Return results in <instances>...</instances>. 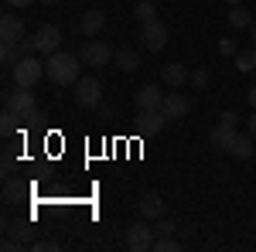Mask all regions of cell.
I'll return each mask as SVG.
<instances>
[{
	"mask_svg": "<svg viewBox=\"0 0 256 252\" xmlns=\"http://www.w3.org/2000/svg\"><path fill=\"white\" fill-rule=\"evenodd\" d=\"M0 58H4L7 68H14V65L24 58V55H20V44L18 41H4V44H0Z\"/></svg>",
	"mask_w": 256,
	"mask_h": 252,
	"instance_id": "obj_20",
	"label": "cell"
},
{
	"mask_svg": "<svg viewBox=\"0 0 256 252\" xmlns=\"http://www.w3.org/2000/svg\"><path fill=\"white\" fill-rule=\"evenodd\" d=\"M31 249L34 252H55L58 246H55V242H31Z\"/></svg>",
	"mask_w": 256,
	"mask_h": 252,
	"instance_id": "obj_28",
	"label": "cell"
},
{
	"mask_svg": "<svg viewBox=\"0 0 256 252\" xmlns=\"http://www.w3.org/2000/svg\"><path fill=\"white\" fill-rule=\"evenodd\" d=\"M160 215H164V198L160 194H144L140 198V218H147V222H158Z\"/></svg>",
	"mask_w": 256,
	"mask_h": 252,
	"instance_id": "obj_14",
	"label": "cell"
},
{
	"mask_svg": "<svg viewBox=\"0 0 256 252\" xmlns=\"http://www.w3.org/2000/svg\"><path fill=\"white\" fill-rule=\"evenodd\" d=\"M76 27H79L82 38H99V34H102V27H106V14H102V10H86Z\"/></svg>",
	"mask_w": 256,
	"mask_h": 252,
	"instance_id": "obj_11",
	"label": "cell"
},
{
	"mask_svg": "<svg viewBox=\"0 0 256 252\" xmlns=\"http://www.w3.org/2000/svg\"><path fill=\"white\" fill-rule=\"evenodd\" d=\"M134 17H137L140 24L154 20V17H158V3H154V0H140L137 7H134Z\"/></svg>",
	"mask_w": 256,
	"mask_h": 252,
	"instance_id": "obj_21",
	"label": "cell"
},
{
	"mask_svg": "<svg viewBox=\"0 0 256 252\" xmlns=\"http://www.w3.org/2000/svg\"><path fill=\"white\" fill-rule=\"evenodd\" d=\"M158 235H174L178 232V225L171 222V218H158V229H154Z\"/></svg>",
	"mask_w": 256,
	"mask_h": 252,
	"instance_id": "obj_27",
	"label": "cell"
},
{
	"mask_svg": "<svg viewBox=\"0 0 256 252\" xmlns=\"http://www.w3.org/2000/svg\"><path fill=\"white\" fill-rule=\"evenodd\" d=\"M41 3H58V0H41Z\"/></svg>",
	"mask_w": 256,
	"mask_h": 252,
	"instance_id": "obj_36",
	"label": "cell"
},
{
	"mask_svg": "<svg viewBox=\"0 0 256 252\" xmlns=\"http://www.w3.org/2000/svg\"><path fill=\"white\" fill-rule=\"evenodd\" d=\"M154 252H178V242L171 235H158L154 239Z\"/></svg>",
	"mask_w": 256,
	"mask_h": 252,
	"instance_id": "obj_25",
	"label": "cell"
},
{
	"mask_svg": "<svg viewBox=\"0 0 256 252\" xmlns=\"http://www.w3.org/2000/svg\"><path fill=\"white\" fill-rule=\"evenodd\" d=\"M4 106L7 109H14L20 119H28V123H34V119H41V109H38V96L31 92V89H14V92H7L4 96Z\"/></svg>",
	"mask_w": 256,
	"mask_h": 252,
	"instance_id": "obj_2",
	"label": "cell"
},
{
	"mask_svg": "<svg viewBox=\"0 0 256 252\" xmlns=\"http://www.w3.org/2000/svg\"><path fill=\"white\" fill-rule=\"evenodd\" d=\"M246 99H250V106H253V109H256V85H253V89H250V96H246Z\"/></svg>",
	"mask_w": 256,
	"mask_h": 252,
	"instance_id": "obj_32",
	"label": "cell"
},
{
	"mask_svg": "<svg viewBox=\"0 0 256 252\" xmlns=\"http://www.w3.org/2000/svg\"><path fill=\"white\" fill-rule=\"evenodd\" d=\"M82 58H76V55H68V51H55V55H48V61H44V72H48V78L55 82V85H76L79 82V65Z\"/></svg>",
	"mask_w": 256,
	"mask_h": 252,
	"instance_id": "obj_1",
	"label": "cell"
},
{
	"mask_svg": "<svg viewBox=\"0 0 256 252\" xmlns=\"http://www.w3.org/2000/svg\"><path fill=\"white\" fill-rule=\"evenodd\" d=\"M76 102L86 106V109H96L99 102H102V85H99V78H79V82H76Z\"/></svg>",
	"mask_w": 256,
	"mask_h": 252,
	"instance_id": "obj_7",
	"label": "cell"
},
{
	"mask_svg": "<svg viewBox=\"0 0 256 252\" xmlns=\"http://www.w3.org/2000/svg\"><path fill=\"white\" fill-rule=\"evenodd\" d=\"M140 41H144V48L147 51H160L164 44H168V24L164 20H147V24H140Z\"/></svg>",
	"mask_w": 256,
	"mask_h": 252,
	"instance_id": "obj_6",
	"label": "cell"
},
{
	"mask_svg": "<svg viewBox=\"0 0 256 252\" xmlns=\"http://www.w3.org/2000/svg\"><path fill=\"white\" fill-rule=\"evenodd\" d=\"M154 239H158V232L147 225V218H144V222H134V225L126 229V249L130 252H147V249H154Z\"/></svg>",
	"mask_w": 256,
	"mask_h": 252,
	"instance_id": "obj_5",
	"label": "cell"
},
{
	"mask_svg": "<svg viewBox=\"0 0 256 252\" xmlns=\"http://www.w3.org/2000/svg\"><path fill=\"white\" fill-rule=\"evenodd\" d=\"M18 113L14 109H4V116H0V130H4V136H10L14 130H18Z\"/></svg>",
	"mask_w": 256,
	"mask_h": 252,
	"instance_id": "obj_24",
	"label": "cell"
},
{
	"mask_svg": "<svg viewBox=\"0 0 256 252\" xmlns=\"http://www.w3.org/2000/svg\"><path fill=\"white\" fill-rule=\"evenodd\" d=\"M192 96H184V92H164V102H160V109H164V116L168 119H184L192 113Z\"/></svg>",
	"mask_w": 256,
	"mask_h": 252,
	"instance_id": "obj_8",
	"label": "cell"
},
{
	"mask_svg": "<svg viewBox=\"0 0 256 252\" xmlns=\"http://www.w3.org/2000/svg\"><path fill=\"white\" fill-rule=\"evenodd\" d=\"M250 38H253V44H256V20L250 24Z\"/></svg>",
	"mask_w": 256,
	"mask_h": 252,
	"instance_id": "obj_34",
	"label": "cell"
},
{
	"mask_svg": "<svg viewBox=\"0 0 256 252\" xmlns=\"http://www.w3.org/2000/svg\"><path fill=\"white\" fill-rule=\"evenodd\" d=\"M164 102V92L158 85H140L137 89V109H160Z\"/></svg>",
	"mask_w": 256,
	"mask_h": 252,
	"instance_id": "obj_15",
	"label": "cell"
},
{
	"mask_svg": "<svg viewBox=\"0 0 256 252\" xmlns=\"http://www.w3.org/2000/svg\"><path fill=\"white\" fill-rule=\"evenodd\" d=\"M164 123H168L164 109H140V113H137V133H144V136L160 133V130H164Z\"/></svg>",
	"mask_w": 256,
	"mask_h": 252,
	"instance_id": "obj_9",
	"label": "cell"
},
{
	"mask_svg": "<svg viewBox=\"0 0 256 252\" xmlns=\"http://www.w3.org/2000/svg\"><path fill=\"white\" fill-rule=\"evenodd\" d=\"M20 198H24V184H20V181H7V184H4V201H7V205H18Z\"/></svg>",
	"mask_w": 256,
	"mask_h": 252,
	"instance_id": "obj_23",
	"label": "cell"
},
{
	"mask_svg": "<svg viewBox=\"0 0 256 252\" xmlns=\"http://www.w3.org/2000/svg\"><path fill=\"white\" fill-rule=\"evenodd\" d=\"M218 51H222V55H236V44H232V41H218Z\"/></svg>",
	"mask_w": 256,
	"mask_h": 252,
	"instance_id": "obj_29",
	"label": "cell"
},
{
	"mask_svg": "<svg viewBox=\"0 0 256 252\" xmlns=\"http://www.w3.org/2000/svg\"><path fill=\"white\" fill-rule=\"evenodd\" d=\"M113 61H116L120 72H137V68H140V55H137V51H130V48H120Z\"/></svg>",
	"mask_w": 256,
	"mask_h": 252,
	"instance_id": "obj_18",
	"label": "cell"
},
{
	"mask_svg": "<svg viewBox=\"0 0 256 252\" xmlns=\"http://www.w3.org/2000/svg\"><path fill=\"white\" fill-rule=\"evenodd\" d=\"M229 24H232L236 31H250V24H253V14H250V10H242V3H236V7L229 10Z\"/></svg>",
	"mask_w": 256,
	"mask_h": 252,
	"instance_id": "obj_19",
	"label": "cell"
},
{
	"mask_svg": "<svg viewBox=\"0 0 256 252\" xmlns=\"http://www.w3.org/2000/svg\"><path fill=\"white\" fill-rule=\"evenodd\" d=\"M79 58H82V65H89V68H102V65H110V61L116 58V51H113L106 41L89 38V41L79 48Z\"/></svg>",
	"mask_w": 256,
	"mask_h": 252,
	"instance_id": "obj_4",
	"label": "cell"
},
{
	"mask_svg": "<svg viewBox=\"0 0 256 252\" xmlns=\"http://www.w3.org/2000/svg\"><path fill=\"white\" fill-rule=\"evenodd\" d=\"M229 154L236 157V160H250V157L256 154V136H253V133H250V136L236 133V140H232V147H229Z\"/></svg>",
	"mask_w": 256,
	"mask_h": 252,
	"instance_id": "obj_17",
	"label": "cell"
},
{
	"mask_svg": "<svg viewBox=\"0 0 256 252\" xmlns=\"http://www.w3.org/2000/svg\"><path fill=\"white\" fill-rule=\"evenodd\" d=\"M236 68L239 72H253L256 68V44L246 48V51H236Z\"/></svg>",
	"mask_w": 256,
	"mask_h": 252,
	"instance_id": "obj_22",
	"label": "cell"
},
{
	"mask_svg": "<svg viewBox=\"0 0 256 252\" xmlns=\"http://www.w3.org/2000/svg\"><path fill=\"white\" fill-rule=\"evenodd\" d=\"M10 75H14V85H20V89H34V85H38L48 72H44V61H41V58L24 55V58L10 68Z\"/></svg>",
	"mask_w": 256,
	"mask_h": 252,
	"instance_id": "obj_3",
	"label": "cell"
},
{
	"mask_svg": "<svg viewBox=\"0 0 256 252\" xmlns=\"http://www.w3.org/2000/svg\"><path fill=\"white\" fill-rule=\"evenodd\" d=\"M218 119H222V123H232V126H236V113H232V109H226V113H222V116H218Z\"/></svg>",
	"mask_w": 256,
	"mask_h": 252,
	"instance_id": "obj_30",
	"label": "cell"
},
{
	"mask_svg": "<svg viewBox=\"0 0 256 252\" xmlns=\"http://www.w3.org/2000/svg\"><path fill=\"white\" fill-rule=\"evenodd\" d=\"M28 3H34V0H7V7H28Z\"/></svg>",
	"mask_w": 256,
	"mask_h": 252,
	"instance_id": "obj_31",
	"label": "cell"
},
{
	"mask_svg": "<svg viewBox=\"0 0 256 252\" xmlns=\"http://www.w3.org/2000/svg\"><path fill=\"white\" fill-rule=\"evenodd\" d=\"M232 140H236V126L232 123H222V119H218V126H212V133H208V143L216 150H226V154H229Z\"/></svg>",
	"mask_w": 256,
	"mask_h": 252,
	"instance_id": "obj_12",
	"label": "cell"
},
{
	"mask_svg": "<svg viewBox=\"0 0 256 252\" xmlns=\"http://www.w3.org/2000/svg\"><path fill=\"white\" fill-rule=\"evenodd\" d=\"M160 78H164V85H171V89H181V85L192 78V72H188L181 61H171V65H164V68H160Z\"/></svg>",
	"mask_w": 256,
	"mask_h": 252,
	"instance_id": "obj_13",
	"label": "cell"
},
{
	"mask_svg": "<svg viewBox=\"0 0 256 252\" xmlns=\"http://www.w3.org/2000/svg\"><path fill=\"white\" fill-rule=\"evenodd\" d=\"M188 82H192V89H198V92H202V89H208V72H205V68H198V72H192V78H188Z\"/></svg>",
	"mask_w": 256,
	"mask_h": 252,
	"instance_id": "obj_26",
	"label": "cell"
},
{
	"mask_svg": "<svg viewBox=\"0 0 256 252\" xmlns=\"http://www.w3.org/2000/svg\"><path fill=\"white\" fill-rule=\"evenodd\" d=\"M226 3H229V7H236V3H242V0H226Z\"/></svg>",
	"mask_w": 256,
	"mask_h": 252,
	"instance_id": "obj_35",
	"label": "cell"
},
{
	"mask_svg": "<svg viewBox=\"0 0 256 252\" xmlns=\"http://www.w3.org/2000/svg\"><path fill=\"white\" fill-rule=\"evenodd\" d=\"M34 44H38L41 55H55L58 44H62V31L55 24H44V27H38V34H34Z\"/></svg>",
	"mask_w": 256,
	"mask_h": 252,
	"instance_id": "obj_10",
	"label": "cell"
},
{
	"mask_svg": "<svg viewBox=\"0 0 256 252\" xmlns=\"http://www.w3.org/2000/svg\"><path fill=\"white\" fill-rule=\"evenodd\" d=\"M250 133L256 136V109H253V116H250Z\"/></svg>",
	"mask_w": 256,
	"mask_h": 252,
	"instance_id": "obj_33",
	"label": "cell"
},
{
	"mask_svg": "<svg viewBox=\"0 0 256 252\" xmlns=\"http://www.w3.org/2000/svg\"><path fill=\"white\" fill-rule=\"evenodd\" d=\"M0 38L4 41H20L24 38V20H20L18 14H4V20H0Z\"/></svg>",
	"mask_w": 256,
	"mask_h": 252,
	"instance_id": "obj_16",
	"label": "cell"
}]
</instances>
